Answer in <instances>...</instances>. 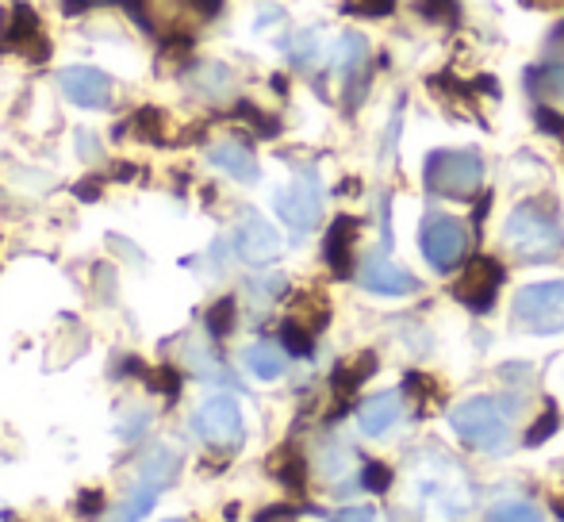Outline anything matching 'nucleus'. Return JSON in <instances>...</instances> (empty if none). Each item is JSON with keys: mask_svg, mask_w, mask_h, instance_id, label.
Returning a JSON list of instances; mask_svg holds the SVG:
<instances>
[{"mask_svg": "<svg viewBox=\"0 0 564 522\" xmlns=\"http://www.w3.org/2000/svg\"><path fill=\"white\" fill-rule=\"evenodd\" d=\"M100 4H116V0H62V12L77 15V12H89V8H100Z\"/></svg>", "mask_w": 564, "mask_h": 522, "instance_id": "38", "label": "nucleus"}, {"mask_svg": "<svg viewBox=\"0 0 564 522\" xmlns=\"http://www.w3.org/2000/svg\"><path fill=\"white\" fill-rule=\"evenodd\" d=\"M235 250L246 265H269L273 258H281V235H276L273 224L250 211L235 231Z\"/></svg>", "mask_w": 564, "mask_h": 522, "instance_id": "13", "label": "nucleus"}, {"mask_svg": "<svg viewBox=\"0 0 564 522\" xmlns=\"http://www.w3.org/2000/svg\"><path fill=\"white\" fill-rule=\"evenodd\" d=\"M335 66H338V77H341V97H346V108L357 112V105L365 100L369 93V77H372V66H369V43L354 31L338 39V54H335Z\"/></svg>", "mask_w": 564, "mask_h": 522, "instance_id": "10", "label": "nucleus"}, {"mask_svg": "<svg viewBox=\"0 0 564 522\" xmlns=\"http://www.w3.org/2000/svg\"><path fill=\"white\" fill-rule=\"evenodd\" d=\"M177 472H181V454H173L170 446H150L139 461L131 492H127V500L116 508L112 522H139L142 515H150L154 503H158V496L177 480Z\"/></svg>", "mask_w": 564, "mask_h": 522, "instance_id": "4", "label": "nucleus"}, {"mask_svg": "<svg viewBox=\"0 0 564 522\" xmlns=\"http://www.w3.org/2000/svg\"><path fill=\"white\" fill-rule=\"evenodd\" d=\"M74 193L82 196V200H97V196H100V181H82Z\"/></svg>", "mask_w": 564, "mask_h": 522, "instance_id": "40", "label": "nucleus"}, {"mask_svg": "<svg viewBox=\"0 0 564 522\" xmlns=\"http://www.w3.org/2000/svg\"><path fill=\"white\" fill-rule=\"evenodd\" d=\"M315 51H319V35H315V31H304V35H300V43L292 46V58H296V62H312Z\"/></svg>", "mask_w": 564, "mask_h": 522, "instance_id": "35", "label": "nucleus"}, {"mask_svg": "<svg viewBox=\"0 0 564 522\" xmlns=\"http://www.w3.org/2000/svg\"><path fill=\"white\" fill-rule=\"evenodd\" d=\"M131 123L142 142H165V116L158 108H139Z\"/></svg>", "mask_w": 564, "mask_h": 522, "instance_id": "28", "label": "nucleus"}, {"mask_svg": "<svg viewBox=\"0 0 564 522\" xmlns=\"http://www.w3.org/2000/svg\"><path fill=\"white\" fill-rule=\"evenodd\" d=\"M273 204H276V216H281L292 231H300V235L315 231V224H319V216H323L319 177H315V173H300L292 185H284L281 193H276Z\"/></svg>", "mask_w": 564, "mask_h": 522, "instance_id": "8", "label": "nucleus"}, {"mask_svg": "<svg viewBox=\"0 0 564 522\" xmlns=\"http://www.w3.org/2000/svg\"><path fill=\"white\" fill-rule=\"evenodd\" d=\"M235 112L242 116L246 123H253V131H258V134H265V139H273V134L281 131V123H276V120H269L265 112H258V108H253V105H246V100L235 108Z\"/></svg>", "mask_w": 564, "mask_h": 522, "instance_id": "31", "label": "nucleus"}, {"mask_svg": "<svg viewBox=\"0 0 564 522\" xmlns=\"http://www.w3.org/2000/svg\"><path fill=\"white\" fill-rule=\"evenodd\" d=\"M230 85H235V77L219 62H208V66L196 69V89L208 93V97H224V93H230Z\"/></svg>", "mask_w": 564, "mask_h": 522, "instance_id": "22", "label": "nucleus"}, {"mask_svg": "<svg viewBox=\"0 0 564 522\" xmlns=\"http://www.w3.org/2000/svg\"><path fill=\"white\" fill-rule=\"evenodd\" d=\"M357 281H361V289L377 292V296H408V292H419L415 276L395 265V261H388L384 254L365 258L361 269H357Z\"/></svg>", "mask_w": 564, "mask_h": 522, "instance_id": "15", "label": "nucleus"}, {"mask_svg": "<svg viewBox=\"0 0 564 522\" xmlns=\"http://www.w3.org/2000/svg\"><path fill=\"white\" fill-rule=\"evenodd\" d=\"M415 503L431 519H460L465 508H473V480L449 461L442 449H434L415 472Z\"/></svg>", "mask_w": 564, "mask_h": 522, "instance_id": "1", "label": "nucleus"}, {"mask_svg": "<svg viewBox=\"0 0 564 522\" xmlns=\"http://www.w3.org/2000/svg\"><path fill=\"white\" fill-rule=\"evenodd\" d=\"M361 485L369 488V492H388V485H392V472H388V465H365Z\"/></svg>", "mask_w": 564, "mask_h": 522, "instance_id": "34", "label": "nucleus"}, {"mask_svg": "<svg viewBox=\"0 0 564 522\" xmlns=\"http://www.w3.org/2000/svg\"><path fill=\"white\" fill-rule=\"evenodd\" d=\"M284 366H289V361H284V350L273 342H258L246 350V369H250L258 381H276V377L284 373Z\"/></svg>", "mask_w": 564, "mask_h": 522, "instance_id": "20", "label": "nucleus"}, {"mask_svg": "<svg viewBox=\"0 0 564 522\" xmlns=\"http://www.w3.org/2000/svg\"><path fill=\"white\" fill-rule=\"evenodd\" d=\"M395 4L400 0H346V12H354V15H369V20H380V15H392L395 12Z\"/></svg>", "mask_w": 564, "mask_h": 522, "instance_id": "30", "label": "nucleus"}, {"mask_svg": "<svg viewBox=\"0 0 564 522\" xmlns=\"http://www.w3.org/2000/svg\"><path fill=\"white\" fill-rule=\"evenodd\" d=\"M0 51H20L31 62H46V39L39 31V15L31 4H15L8 23L0 28Z\"/></svg>", "mask_w": 564, "mask_h": 522, "instance_id": "12", "label": "nucleus"}, {"mask_svg": "<svg viewBox=\"0 0 564 522\" xmlns=\"http://www.w3.org/2000/svg\"><path fill=\"white\" fill-rule=\"evenodd\" d=\"M503 239L522 261H553L564 254L561 219L545 200L519 204V208L511 211V219H507Z\"/></svg>", "mask_w": 564, "mask_h": 522, "instance_id": "3", "label": "nucleus"}, {"mask_svg": "<svg viewBox=\"0 0 564 522\" xmlns=\"http://www.w3.org/2000/svg\"><path fill=\"white\" fill-rule=\"evenodd\" d=\"M354 242H357V219L338 216L327 231V242H323V258H327L335 276H349V269H354Z\"/></svg>", "mask_w": 564, "mask_h": 522, "instance_id": "18", "label": "nucleus"}, {"mask_svg": "<svg viewBox=\"0 0 564 522\" xmlns=\"http://www.w3.org/2000/svg\"><path fill=\"white\" fill-rule=\"evenodd\" d=\"M484 181V162L476 150H434L426 157V188L449 200H468Z\"/></svg>", "mask_w": 564, "mask_h": 522, "instance_id": "5", "label": "nucleus"}, {"mask_svg": "<svg viewBox=\"0 0 564 522\" xmlns=\"http://www.w3.org/2000/svg\"><path fill=\"white\" fill-rule=\"evenodd\" d=\"M185 8H193L200 20H216L224 12V0H185Z\"/></svg>", "mask_w": 564, "mask_h": 522, "instance_id": "37", "label": "nucleus"}, {"mask_svg": "<svg viewBox=\"0 0 564 522\" xmlns=\"http://www.w3.org/2000/svg\"><path fill=\"white\" fill-rule=\"evenodd\" d=\"M415 8H419V15L442 23V28H457V23H460V4H457V0H415Z\"/></svg>", "mask_w": 564, "mask_h": 522, "instance_id": "27", "label": "nucleus"}, {"mask_svg": "<svg viewBox=\"0 0 564 522\" xmlns=\"http://www.w3.org/2000/svg\"><path fill=\"white\" fill-rule=\"evenodd\" d=\"M105 492H97V488H93V492H82L77 496V515H82L85 522H97L100 515H105Z\"/></svg>", "mask_w": 564, "mask_h": 522, "instance_id": "32", "label": "nucleus"}, {"mask_svg": "<svg viewBox=\"0 0 564 522\" xmlns=\"http://www.w3.org/2000/svg\"><path fill=\"white\" fill-rule=\"evenodd\" d=\"M273 472H276V480H281L284 488H304V480H307V469H304V457L300 454H292V449H281V457L273 461Z\"/></svg>", "mask_w": 564, "mask_h": 522, "instance_id": "23", "label": "nucleus"}, {"mask_svg": "<svg viewBox=\"0 0 564 522\" xmlns=\"http://www.w3.org/2000/svg\"><path fill=\"white\" fill-rule=\"evenodd\" d=\"M193 426L208 446L216 449H235L242 442V411L230 395H212L196 407Z\"/></svg>", "mask_w": 564, "mask_h": 522, "instance_id": "9", "label": "nucleus"}, {"mask_svg": "<svg viewBox=\"0 0 564 522\" xmlns=\"http://www.w3.org/2000/svg\"><path fill=\"white\" fill-rule=\"evenodd\" d=\"M147 381H150V389L162 392L165 400H177V395H181V373H177V366H158V369H150Z\"/></svg>", "mask_w": 564, "mask_h": 522, "instance_id": "29", "label": "nucleus"}, {"mask_svg": "<svg viewBox=\"0 0 564 522\" xmlns=\"http://www.w3.org/2000/svg\"><path fill=\"white\" fill-rule=\"evenodd\" d=\"M177 522H181V519H177Z\"/></svg>", "mask_w": 564, "mask_h": 522, "instance_id": "42", "label": "nucleus"}, {"mask_svg": "<svg viewBox=\"0 0 564 522\" xmlns=\"http://www.w3.org/2000/svg\"><path fill=\"white\" fill-rule=\"evenodd\" d=\"M330 522H377V515H372L369 508H346V511H338Z\"/></svg>", "mask_w": 564, "mask_h": 522, "instance_id": "39", "label": "nucleus"}, {"mask_svg": "<svg viewBox=\"0 0 564 522\" xmlns=\"http://www.w3.org/2000/svg\"><path fill=\"white\" fill-rule=\"evenodd\" d=\"M527 89L534 93V97H561L564 100V62H553V66H530Z\"/></svg>", "mask_w": 564, "mask_h": 522, "instance_id": "21", "label": "nucleus"}, {"mask_svg": "<svg viewBox=\"0 0 564 522\" xmlns=\"http://www.w3.org/2000/svg\"><path fill=\"white\" fill-rule=\"evenodd\" d=\"M419 242H423V254L438 273H449V269L460 265L468 250V231L460 219L442 216V211H431L423 219V231H419Z\"/></svg>", "mask_w": 564, "mask_h": 522, "instance_id": "7", "label": "nucleus"}, {"mask_svg": "<svg viewBox=\"0 0 564 522\" xmlns=\"http://www.w3.org/2000/svg\"><path fill=\"white\" fill-rule=\"evenodd\" d=\"M557 423H561L557 407H545V415L538 418V426H534V431H527V446H542V442L550 438L553 431H557Z\"/></svg>", "mask_w": 564, "mask_h": 522, "instance_id": "33", "label": "nucleus"}, {"mask_svg": "<svg viewBox=\"0 0 564 522\" xmlns=\"http://www.w3.org/2000/svg\"><path fill=\"white\" fill-rule=\"evenodd\" d=\"M208 162L216 165V170H224L227 177L242 181V185H253V181H258V173H261L253 150L246 146V142H235V139L216 142V146L208 150Z\"/></svg>", "mask_w": 564, "mask_h": 522, "instance_id": "17", "label": "nucleus"}, {"mask_svg": "<svg viewBox=\"0 0 564 522\" xmlns=\"http://www.w3.org/2000/svg\"><path fill=\"white\" fill-rule=\"evenodd\" d=\"M511 400H496V395H473V400L457 403L449 411V423L457 431V438L484 454H503L511 446Z\"/></svg>", "mask_w": 564, "mask_h": 522, "instance_id": "2", "label": "nucleus"}, {"mask_svg": "<svg viewBox=\"0 0 564 522\" xmlns=\"http://www.w3.org/2000/svg\"><path fill=\"white\" fill-rule=\"evenodd\" d=\"M281 342H284V354H296V358H307L315 350V330H307L304 323L289 319L281 327Z\"/></svg>", "mask_w": 564, "mask_h": 522, "instance_id": "24", "label": "nucleus"}, {"mask_svg": "<svg viewBox=\"0 0 564 522\" xmlns=\"http://www.w3.org/2000/svg\"><path fill=\"white\" fill-rule=\"evenodd\" d=\"M235 315H238V304L235 296H224L208 307V335L212 338H227L235 330Z\"/></svg>", "mask_w": 564, "mask_h": 522, "instance_id": "25", "label": "nucleus"}, {"mask_svg": "<svg viewBox=\"0 0 564 522\" xmlns=\"http://www.w3.org/2000/svg\"><path fill=\"white\" fill-rule=\"evenodd\" d=\"M499 284H503V265H499L496 258H473L465 273H460V281L453 284V296H457L468 312L484 315L496 304Z\"/></svg>", "mask_w": 564, "mask_h": 522, "instance_id": "11", "label": "nucleus"}, {"mask_svg": "<svg viewBox=\"0 0 564 522\" xmlns=\"http://www.w3.org/2000/svg\"><path fill=\"white\" fill-rule=\"evenodd\" d=\"M377 373V354H357L354 361H346V366H338V373H335V392H338V400H349L357 389H361L369 377Z\"/></svg>", "mask_w": 564, "mask_h": 522, "instance_id": "19", "label": "nucleus"}, {"mask_svg": "<svg viewBox=\"0 0 564 522\" xmlns=\"http://www.w3.org/2000/svg\"><path fill=\"white\" fill-rule=\"evenodd\" d=\"M514 327L530 335H561L564 330V276L561 281L530 284L514 296Z\"/></svg>", "mask_w": 564, "mask_h": 522, "instance_id": "6", "label": "nucleus"}, {"mask_svg": "<svg viewBox=\"0 0 564 522\" xmlns=\"http://www.w3.org/2000/svg\"><path fill=\"white\" fill-rule=\"evenodd\" d=\"M534 120H538V128H542V131H550V134H564V116L550 112V108H545V105H538Z\"/></svg>", "mask_w": 564, "mask_h": 522, "instance_id": "36", "label": "nucleus"}, {"mask_svg": "<svg viewBox=\"0 0 564 522\" xmlns=\"http://www.w3.org/2000/svg\"><path fill=\"white\" fill-rule=\"evenodd\" d=\"M553 35H557V39H564V23H561V28H557V31H553Z\"/></svg>", "mask_w": 564, "mask_h": 522, "instance_id": "41", "label": "nucleus"}, {"mask_svg": "<svg viewBox=\"0 0 564 522\" xmlns=\"http://www.w3.org/2000/svg\"><path fill=\"white\" fill-rule=\"evenodd\" d=\"M484 522H542V511L522 500H507V503H496Z\"/></svg>", "mask_w": 564, "mask_h": 522, "instance_id": "26", "label": "nucleus"}, {"mask_svg": "<svg viewBox=\"0 0 564 522\" xmlns=\"http://www.w3.org/2000/svg\"><path fill=\"white\" fill-rule=\"evenodd\" d=\"M403 415V395L400 392H377L357 407V426L369 438H384Z\"/></svg>", "mask_w": 564, "mask_h": 522, "instance_id": "16", "label": "nucleus"}, {"mask_svg": "<svg viewBox=\"0 0 564 522\" xmlns=\"http://www.w3.org/2000/svg\"><path fill=\"white\" fill-rule=\"evenodd\" d=\"M58 85H62V93L82 108H108L112 105V77H108L105 69H93V66L62 69Z\"/></svg>", "mask_w": 564, "mask_h": 522, "instance_id": "14", "label": "nucleus"}]
</instances>
